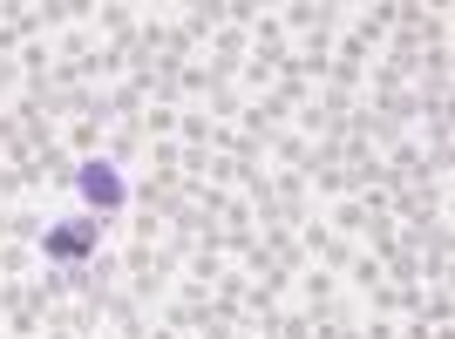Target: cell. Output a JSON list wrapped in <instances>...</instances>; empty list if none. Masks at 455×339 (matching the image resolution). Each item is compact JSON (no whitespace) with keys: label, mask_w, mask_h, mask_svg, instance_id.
Segmentation results:
<instances>
[{"label":"cell","mask_w":455,"mask_h":339,"mask_svg":"<svg viewBox=\"0 0 455 339\" xmlns=\"http://www.w3.org/2000/svg\"><path fill=\"white\" fill-rule=\"evenodd\" d=\"M76 190H82V204H89V217H116V210L130 204V177L116 163H95V156L76 170Z\"/></svg>","instance_id":"1"},{"label":"cell","mask_w":455,"mask_h":339,"mask_svg":"<svg viewBox=\"0 0 455 339\" xmlns=\"http://www.w3.org/2000/svg\"><path fill=\"white\" fill-rule=\"evenodd\" d=\"M95 238H102L95 217H68V225L41 231V251H48V264H89L95 258Z\"/></svg>","instance_id":"2"}]
</instances>
